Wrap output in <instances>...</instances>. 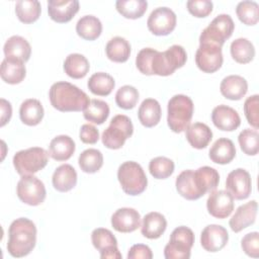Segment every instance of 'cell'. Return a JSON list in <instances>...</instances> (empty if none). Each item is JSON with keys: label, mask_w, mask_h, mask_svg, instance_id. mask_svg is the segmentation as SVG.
Masks as SVG:
<instances>
[{"label": "cell", "mask_w": 259, "mask_h": 259, "mask_svg": "<svg viewBox=\"0 0 259 259\" xmlns=\"http://www.w3.org/2000/svg\"><path fill=\"white\" fill-rule=\"evenodd\" d=\"M49 97L52 106L62 112L83 111L90 102L84 91L65 81L54 83L50 88Z\"/></svg>", "instance_id": "obj_1"}, {"label": "cell", "mask_w": 259, "mask_h": 259, "mask_svg": "<svg viewBox=\"0 0 259 259\" xmlns=\"http://www.w3.org/2000/svg\"><path fill=\"white\" fill-rule=\"evenodd\" d=\"M36 243V227L26 218L14 220L8 230L7 251L12 257L20 258L28 255Z\"/></svg>", "instance_id": "obj_2"}, {"label": "cell", "mask_w": 259, "mask_h": 259, "mask_svg": "<svg viewBox=\"0 0 259 259\" xmlns=\"http://www.w3.org/2000/svg\"><path fill=\"white\" fill-rule=\"evenodd\" d=\"M194 105L190 97L177 94L170 98L167 106V123L174 133L184 132L190 124Z\"/></svg>", "instance_id": "obj_3"}, {"label": "cell", "mask_w": 259, "mask_h": 259, "mask_svg": "<svg viewBox=\"0 0 259 259\" xmlns=\"http://www.w3.org/2000/svg\"><path fill=\"white\" fill-rule=\"evenodd\" d=\"M187 60V54L183 47L173 45L164 52L154 54L151 61V71L153 75L169 76L174 73L176 69L184 66Z\"/></svg>", "instance_id": "obj_4"}, {"label": "cell", "mask_w": 259, "mask_h": 259, "mask_svg": "<svg viewBox=\"0 0 259 259\" xmlns=\"http://www.w3.org/2000/svg\"><path fill=\"white\" fill-rule=\"evenodd\" d=\"M117 179L123 192L128 195L143 193L148 185V179L142 166L134 161H126L118 167Z\"/></svg>", "instance_id": "obj_5"}, {"label": "cell", "mask_w": 259, "mask_h": 259, "mask_svg": "<svg viewBox=\"0 0 259 259\" xmlns=\"http://www.w3.org/2000/svg\"><path fill=\"white\" fill-rule=\"evenodd\" d=\"M49 153L40 147H31L18 151L13 156V166L21 175H33L44 169L49 161Z\"/></svg>", "instance_id": "obj_6"}, {"label": "cell", "mask_w": 259, "mask_h": 259, "mask_svg": "<svg viewBox=\"0 0 259 259\" xmlns=\"http://www.w3.org/2000/svg\"><path fill=\"white\" fill-rule=\"evenodd\" d=\"M133 133L134 126L131 118L124 114H117L111 118L108 127L102 133V144L111 150L120 149Z\"/></svg>", "instance_id": "obj_7"}, {"label": "cell", "mask_w": 259, "mask_h": 259, "mask_svg": "<svg viewBox=\"0 0 259 259\" xmlns=\"http://www.w3.org/2000/svg\"><path fill=\"white\" fill-rule=\"evenodd\" d=\"M194 244V234L191 229L180 226L173 230L169 243L164 248L166 259H188Z\"/></svg>", "instance_id": "obj_8"}, {"label": "cell", "mask_w": 259, "mask_h": 259, "mask_svg": "<svg viewBox=\"0 0 259 259\" xmlns=\"http://www.w3.org/2000/svg\"><path fill=\"white\" fill-rule=\"evenodd\" d=\"M235 23L229 14H220L202 30L199 36V44L209 42L223 47L225 41L231 37Z\"/></svg>", "instance_id": "obj_9"}, {"label": "cell", "mask_w": 259, "mask_h": 259, "mask_svg": "<svg viewBox=\"0 0 259 259\" xmlns=\"http://www.w3.org/2000/svg\"><path fill=\"white\" fill-rule=\"evenodd\" d=\"M16 192L22 202L31 206L41 204L47 195L44 182L33 175L21 176L17 183Z\"/></svg>", "instance_id": "obj_10"}, {"label": "cell", "mask_w": 259, "mask_h": 259, "mask_svg": "<svg viewBox=\"0 0 259 259\" xmlns=\"http://www.w3.org/2000/svg\"><path fill=\"white\" fill-rule=\"evenodd\" d=\"M224 58L222 47L209 42L199 44L195 54V63L204 73H214L223 65Z\"/></svg>", "instance_id": "obj_11"}, {"label": "cell", "mask_w": 259, "mask_h": 259, "mask_svg": "<svg viewBox=\"0 0 259 259\" xmlns=\"http://www.w3.org/2000/svg\"><path fill=\"white\" fill-rule=\"evenodd\" d=\"M176 14L168 7H158L154 9L148 20V29L155 35H168L176 26Z\"/></svg>", "instance_id": "obj_12"}, {"label": "cell", "mask_w": 259, "mask_h": 259, "mask_svg": "<svg viewBox=\"0 0 259 259\" xmlns=\"http://www.w3.org/2000/svg\"><path fill=\"white\" fill-rule=\"evenodd\" d=\"M226 188L237 200L249 197L252 190V180L249 172L243 168L231 171L226 179Z\"/></svg>", "instance_id": "obj_13"}, {"label": "cell", "mask_w": 259, "mask_h": 259, "mask_svg": "<svg viewBox=\"0 0 259 259\" xmlns=\"http://www.w3.org/2000/svg\"><path fill=\"white\" fill-rule=\"evenodd\" d=\"M91 241L94 248L99 251L102 259H120L122 257L117 248L116 238L111 231L104 228H97L91 234Z\"/></svg>", "instance_id": "obj_14"}, {"label": "cell", "mask_w": 259, "mask_h": 259, "mask_svg": "<svg viewBox=\"0 0 259 259\" xmlns=\"http://www.w3.org/2000/svg\"><path fill=\"white\" fill-rule=\"evenodd\" d=\"M207 211L217 219H226L234 210V198L227 190H213L206 200Z\"/></svg>", "instance_id": "obj_15"}, {"label": "cell", "mask_w": 259, "mask_h": 259, "mask_svg": "<svg viewBox=\"0 0 259 259\" xmlns=\"http://www.w3.org/2000/svg\"><path fill=\"white\" fill-rule=\"evenodd\" d=\"M229 241L228 231L220 225L206 226L200 235V244L207 252H218L222 250Z\"/></svg>", "instance_id": "obj_16"}, {"label": "cell", "mask_w": 259, "mask_h": 259, "mask_svg": "<svg viewBox=\"0 0 259 259\" xmlns=\"http://www.w3.org/2000/svg\"><path fill=\"white\" fill-rule=\"evenodd\" d=\"M111 226L119 233H132L141 227V215L132 207H121L111 215Z\"/></svg>", "instance_id": "obj_17"}, {"label": "cell", "mask_w": 259, "mask_h": 259, "mask_svg": "<svg viewBox=\"0 0 259 259\" xmlns=\"http://www.w3.org/2000/svg\"><path fill=\"white\" fill-rule=\"evenodd\" d=\"M79 11L77 0H50L48 2V13L52 20L58 23L69 22Z\"/></svg>", "instance_id": "obj_18"}, {"label": "cell", "mask_w": 259, "mask_h": 259, "mask_svg": "<svg viewBox=\"0 0 259 259\" xmlns=\"http://www.w3.org/2000/svg\"><path fill=\"white\" fill-rule=\"evenodd\" d=\"M211 120L214 126L226 132H233L241 124V118L237 110L225 104L218 105L212 109Z\"/></svg>", "instance_id": "obj_19"}, {"label": "cell", "mask_w": 259, "mask_h": 259, "mask_svg": "<svg viewBox=\"0 0 259 259\" xmlns=\"http://www.w3.org/2000/svg\"><path fill=\"white\" fill-rule=\"evenodd\" d=\"M257 208L258 204L256 200H251L240 205L229 222L232 231L239 233L253 225L256 220Z\"/></svg>", "instance_id": "obj_20"}, {"label": "cell", "mask_w": 259, "mask_h": 259, "mask_svg": "<svg viewBox=\"0 0 259 259\" xmlns=\"http://www.w3.org/2000/svg\"><path fill=\"white\" fill-rule=\"evenodd\" d=\"M220 91L227 99L240 100L248 91V83L246 79L240 75H230L222 80Z\"/></svg>", "instance_id": "obj_21"}, {"label": "cell", "mask_w": 259, "mask_h": 259, "mask_svg": "<svg viewBox=\"0 0 259 259\" xmlns=\"http://www.w3.org/2000/svg\"><path fill=\"white\" fill-rule=\"evenodd\" d=\"M167 228V221L165 217L157 211H151L143 218L141 226V233L147 239L160 238Z\"/></svg>", "instance_id": "obj_22"}, {"label": "cell", "mask_w": 259, "mask_h": 259, "mask_svg": "<svg viewBox=\"0 0 259 259\" xmlns=\"http://www.w3.org/2000/svg\"><path fill=\"white\" fill-rule=\"evenodd\" d=\"M26 75L24 62L14 58H5L1 63L0 76L5 83L18 84Z\"/></svg>", "instance_id": "obj_23"}, {"label": "cell", "mask_w": 259, "mask_h": 259, "mask_svg": "<svg viewBox=\"0 0 259 259\" xmlns=\"http://www.w3.org/2000/svg\"><path fill=\"white\" fill-rule=\"evenodd\" d=\"M52 182L56 190L60 192L70 191L77 184V172L70 164H63L55 170Z\"/></svg>", "instance_id": "obj_24"}, {"label": "cell", "mask_w": 259, "mask_h": 259, "mask_svg": "<svg viewBox=\"0 0 259 259\" xmlns=\"http://www.w3.org/2000/svg\"><path fill=\"white\" fill-rule=\"evenodd\" d=\"M193 178L195 185L202 196L206 192L215 190L220 182L219 172L209 166H202L193 171Z\"/></svg>", "instance_id": "obj_25"}, {"label": "cell", "mask_w": 259, "mask_h": 259, "mask_svg": "<svg viewBox=\"0 0 259 259\" xmlns=\"http://www.w3.org/2000/svg\"><path fill=\"white\" fill-rule=\"evenodd\" d=\"M75 149V142L72 138L66 135H60L51 141L49 154L54 160L62 162L69 160L73 156Z\"/></svg>", "instance_id": "obj_26"}, {"label": "cell", "mask_w": 259, "mask_h": 259, "mask_svg": "<svg viewBox=\"0 0 259 259\" xmlns=\"http://www.w3.org/2000/svg\"><path fill=\"white\" fill-rule=\"evenodd\" d=\"M209 159L217 164H229L236 156L234 143L227 138L218 139L209 149Z\"/></svg>", "instance_id": "obj_27"}, {"label": "cell", "mask_w": 259, "mask_h": 259, "mask_svg": "<svg viewBox=\"0 0 259 259\" xmlns=\"http://www.w3.org/2000/svg\"><path fill=\"white\" fill-rule=\"evenodd\" d=\"M185 137L191 147L195 149H204L208 146L212 139V132L208 125L202 122H194L189 124L185 130Z\"/></svg>", "instance_id": "obj_28"}, {"label": "cell", "mask_w": 259, "mask_h": 259, "mask_svg": "<svg viewBox=\"0 0 259 259\" xmlns=\"http://www.w3.org/2000/svg\"><path fill=\"white\" fill-rule=\"evenodd\" d=\"M4 55L5 58H14L27 62L31 55V48L29 42L20 35L10 36L4 44Z\"/></svg>", "instance_id": "obj_29"}, {"label": "cell", "mask_w": 259, "mask_h": 259, "mask_svg": "<svg viewBox=\"0 0 259 259\" xmlns=\"http://www.w3.org/2000/svg\"><path fill=\"white\" fill-rule=\"evenodd\" d=\"M161 105L153 98L145 99L138 111L140 122L146 127H153L157 125L161 119Z\"/></svg>", "instance_id": "obj_30"}, {"label": "cell", "mask_w": 259, "mask_h": 259, "mask_svg": "<svg viewBox=\"0 0 259 259\" xmlns=\"http://www.w3.org/2000/svg\"><path fill=\"white\" fill-rule=\"evenodd\" d=\"M19 117L26 125H36L44 117V107L39 100L29 98L24 100L19 108Z\"/></svg>", "instance_id": "obj_31"}, {"label": "cell", "mask_w": 259, "mask_h": 259, "mask_svg": "<svg viewBox=\"0 0 259 259\" xmlns=\"http://www.w3.org/2000/svg\"><path fill=\"white\" fill-rule=\"evenodd\" d=\"M175 186L178 193L188 200H195L202 196L195 185L193 170L182 171L176 178Z\"/></svg>", "instance_id": "obj_32"}, {"label": "cell", "mask_w": 259, "mask_h": 259, "mask_svg": "<svg viewBox=\"0 0 259 259\" xmlns=\"http://www.w3.org/2000/svg\"><path fill=\"white\" fill-rule=\"evenodd\" d=\"M105 53L110 61L124 63L130 58L131 45L124 37L114 36L106 44Z\"/></svg>", "instance_id": "obj_33"}, {"label": "cell", "mask_w": 259, "mask_h": 259, "mask_svg": "<svg viewBox=\"0 0 259 259\" xmlns=\"http://www.w3.org/2000/svg\"><path fill=\"white\" fill-rule=\"evenodd\" d=\"M101 21L94 15L82 16L76 24L77 34L86 40L96 39L101 34Z\"/></svg>", "instance_id": "obj_34"}, {"label": "cell", "mask_w": 259, "mask_h": 259, "mask_svg": "<svg viewBox=\"0 0 259 259\" xmlns=\"http://www.w3.org/2000/svg\"><path fill=\"white\" fill-rule=\"evenodd\" d=\"M88 60L81 54H70L64 62L65 73L73 79L84 78L89 72Z\"/></svg>", "instance_id": "obj_35"}, {"label": "cell", "mask_w": 259, "mask_h": 259, "mask_svg": "<svg viewBox=\"0 0 259 259\" xmlns=\"http://www.w3.org/2000/svg\"><path fill=\"white\" fill-rule=\"evenodd\" d=\"M88 89L91 93L98 96H107L109 95L114 86L115 82L112 76L104 72L94 73L87 82Z\"/></svg>", "instance_id": "obj_36"}, {"label": "cell", "mask_w": 259, "mask_h": 259, "mask_svg": "<svg viewBox=\"0 0 259 259\" xmlns=\"http://www.w3.org/2000/svg\"><path fill=\"white\" fill-rule=\"evenodd\" d=\"M230 51L232 58L239 64H248L255 57V48L253 44L245 37L233 40Z\"/></svg>", "instance_id": "obj_37"}, {"label": "cell", "mask_w": 259, "mask_h": 259, "mask_svg": "<svg viewBox=\"0 0 259 259\" xmlns=\"http://www.w3.org/2000/svg\"><path fill=\"white\" fill-rule=\"evenodd\" d=\"M40 12V3L36 0H19L15 4V13L17 18L26 24L36 21Z\"/></svg>", "instance_id": "obj_38"}, {"label": "cell", "mask_w": 259, "mask_h": 259, "mask_svg": "<svg viewBox=\"0 0 259 259\" xmlns=\"http://www.w3.org/2000/svg\"><path fill=\"white\" fill-rule=\"evenodd\" d=\"M109 115L108 104L100 99H91L88 106L83 110V116L86 120L102 124Z\"/></svg>", "instance_id": "obj_39"}, {"label": "cell", "mask_w": 259, "mask_h": 259, "mask_svg": "<svg viewBox=\"0 0 259 259\" xmlns=\"http://www.w3.org/2000/svg\"><path fill=\"white\" fill-rule=\"evenodd\" d=\"M79 167L85 173H95L103 165L102 153L97 149H87L83 151L78 159Z\"/></svg>", "instance_id": "obj_40"}, {"label": "cell", "mask_w": 259, "mask_h": 259, "mask_svg": "<svg viewBox=\"0 0 259 259\" xmlns=\"http://www.w3.org/2000/svg\"><path fill=\"white\" fill-rule=\"evenodd\" d=\"M115 7L123 17L137 19L147 11L148 2L145 0H118L115 2Z\"/></svg>", "instance_id": "obj_41"}, {"label": "cell", "mask_w": 259, "mask_h": 259, "mask_svg": "<svg viewBox=\"0 0 259 259\" xmlns=\"http://www.w3.org/2000/svg\"><path fill=\"white\" fill-rule=\"evenodd\" d=\"M236 13L239 20L246 25H255L259 20V6L255 1L239 2Z\"/></svg>", "instance_id": "obj_42"}, {"label": "cell", "mask_w": 259, "mask_h": 259, "mask_svg": "<svg viewBox=\"0 0 259 259\" xmlns=\"http://www.w3.org/2000/svg\"><path fill=\"white\" fill-rule=\"evenodd\" d=\"M174 162L167 157H156L149 163V171L156 179H166L174 172Z\"/></svg>", "instance_id": "obj_43"}, {"label": "cell", "mask_w": 259, "mask_h": 259, "mask_svg": "<svg viewBox=\"0 0 259 259\" xmlns=\"http://www.w3.org/2000/svg\"><path fill=\"white\" fill-rule=\"evenodd\" d=\"M238 142L241 150L248 156H255L259 151V135L257 130L245 128L239 137Z\"/></svg>", "instance_id": "obj_44"}, {"label": "cell", "mask_w": 259, "mask_h": 259, "mask_svg": "<svg viewBox=\"0 0 259 259\" xmlns=\"http://www.w3.org/2000/svg\"><path fill=\"white\" fill-rule=\"evenodd\" d=\"M139 100V91L132 85L121 86L115 94V102L122 109H132Z\"/></svg>", "instance_id": "obj_45"}, {"label": "cell", "mask_w": 259, "mask_h": 259, "mask_svg": "<svg viewBox=\"0 0 259 259\" xmlns=\"http://www.w3.org/2000/svg\"><path fill=\"white\" fill-rule=\"evenodd\" d=\"M259 96L257 94L248 97L244 102V112L249 124H251L255 130L259 126Z\"/></svg>", "instance_id": "obj_46"}, {"label": "cell", "mask_w": 259, "mask_h": 259, "mask_svg": "<svg viewBox=\"0 0 259 259\" xmlns=\"http://www.w3.org/2000/svg\"><path fill=\"white\" fill-rule=\"evenodd\" d=\"M156 51L157 50L152 48H145L138 53V56L136 58V66L142 74L148 76L153 75L151 71V61Z\"/></svg>", "instance_id": "obj_47"}, {"label": "cell", "mask_w": 259, "mask_h": 259, "mask_svg": "<svg viewBox=\"0 0 259 259\" xmlns=\"http://www.w3.org/2000/svg\"><path fill=\"white\" fill-rule=\"evenodd\" d=\"M187 10L195 17L208 16L212 11V2L209 0H189L186 3Z\"/></svg>", "instance_id": "obj_48"}, {"label": "cell", "mask_w": 259, "mask_h": 259, "mask_svg": "<svg viewBox=\"0 0 259 259\" xmlns=\"http://www.w3.org/2000/svg\"><path fill=\"white\" fill-rule=\"evenodd\" d=\"M241 247L245 254L250 257L258 258L259 256V234L251 232L245 235L241 241Z\"/></svg>", "instance_id": "obj_49"}, {"label": "cell", "mask_w": 259, "mask_h": 259, "mask_svg": "<svg viewBox=\"0 0 259 259\" xmlns=\"http://www.w3.org/2000/svg\"><path fill=\"white\" fill-rule=\"evenodd\" d=\"M81 142L84 144H95L99 140V132L98 130L90 124V123H85L81 126L80 128V134H79Z\"/></svg>", "instance_id": "obj_50"}, {"label": "cell", "mask_w": 259, "mask_h": 259, "mask_svg": "<svg viewBox=\"0 0 259 259\" xmlns=\"http://www.w3.org/2000/svg\"><path fill=\"white\" fill-rule=\"evenodd\" d=\"M151 259L153 253L149 246L144 244L133 245L127 253V259Z\"/></svg>", "instance_id": "obj_51"}, {"label": "cell", "mask_w": 259, "mask_h": 259, "mask_svg": "<svg viewBox=\"0 0 259 259\" xmlns=\"http://www.w3.org/2000/svg\"><path fill=\"white\" fill-rule=\"evenodd\" d=\"M0 108H1V116H0V126H4L11 118L12 115V107L9 101L4 98L0 99Z\"/></svg>", "instance_id": "obj_52"}]
</instances>
